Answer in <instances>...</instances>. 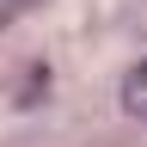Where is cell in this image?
<instances>
[{"mask_svg": "<svg viewBox=\"0 0 147 147\" xmlns=\"http://www.w3.org/2000/svg\"><path fill=\"white\" fill-rule=\"evenodd\" d=\"M117 98H123V110H129V117H141V123H147V61H135V67L123 74Z\"/></svg>", "mask_w": 147, "mask_h": 147, "instance_id": "cell-1", "label": "cell"}, {"mask_svg": "<svg viewBox=\"0 0 147 147\" xmlns=\"http://www.w3.org/2000/svg\"><path fill=\"white\" fill-rule=\"evenodd\" d=\"M31 6H43V0H0V31H6L18 12H31Z\"/></svg>", "mask_w": 147, "mask_h": 147, "instance_id": "cell-2", "label": "cell"}]
</instances>
